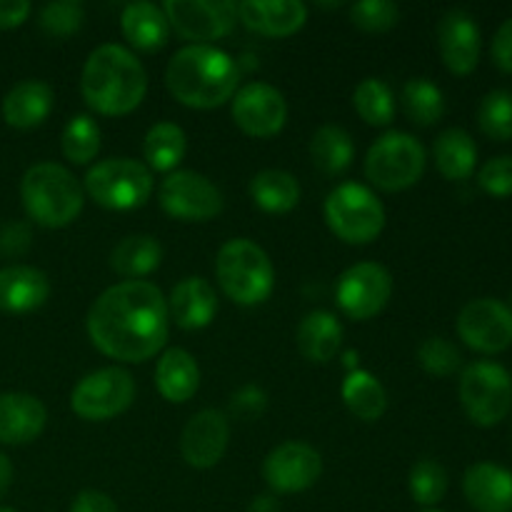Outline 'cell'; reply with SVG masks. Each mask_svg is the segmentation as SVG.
Segmentation results:
<instances>
[{
    "instance_id": "5b68a950",
    "label": "cell",
    "mask_w": 512,
    "mask_h": 512,
    "mask_svg": "<svg viewBox=\"0 0 512 512\" xmlns=\"http://www.w3.org/2000/svg\"><path fill=\"white\" fill-rule=\"evenodd\" d=\"M215 275L233 303L258 305L270 298L275 285V270L268 253L248 238H235L220 248L215 258Z\"/></svg>"
},
{
    "instance_id": "7dc6e473",
    "label": "cell",
    "mask_w": 512,
    "mask_h": 512,
    "mask_svg": "<svg viewBox=\"0 0 512 512\" xmlns=\"http://www.w3.org/2000/svg\"><path fill=\"white\" fill-rule=\"evenodd\" d=\"M30 10H33V5L28 0H0V28H18L28 20Z\"/></svg>"
},
{
    "instance_id": "8992f818",
    "label": "cell",
    "mask_w": 512,
    "mask_h": 512,
    "mask_svg": "<svg viewBox=\"0 0 512 512\" xmlns=\"http://www.w3.org/2000/svg\"><path fill=\"white\" fill-rule=\"evenodd\" d=\"M325 220L340 240L363 245L383 233L385 208L365 185L343 183L325 200Z\"/></svg>"
},
{
    "instance_id": "816d5d0a",
    "label": "cell",
    "mask_w": 512,
    "mask_h": 512,
    "mask_svg": "<svg viewBox=\"0 0 512 512\" xmlns=\"http://www.w3.org/2000/svg\"><path fill=\"white\" fill-rule=\"evenodd\" d=\"M423 512H443V510H435V508H430V510H423Z\"/></svg>"
},
{
    "instance_id": "7402d4cb",
    "label": "cell",
    "mask_w": 512,
    "mask_h": 512,
    "mask_svg": "<svg viewBox=\"0 0 512 512\" xmlns=\"http://www.w3.org/2000/svg\"><path fill=\"white\" fill-rule=\"evenodd\" d=\"M463 493L478 512H512V473L495 463L470 465Z\"/></svg>"
},
{
    "instance_id": "ab89813d",
    "label": "cell",
    "mask_w": 512,
    "mask_h": 512,
    "mask_svg": "<svg viewBox=\"0 0 512 512\" xmlns=\"http://www.w3.org/2000/svg\"><path fill=\"white\" fill-rule=\"evenodd\" d=\"M418 360H420V368L425 373L435 375V378H448L453 375L455 370L463 365V355L460 350L455 348L450 340L445 338H428L423 345L418 348Z\"/></svg>"
},
{
    "instance_id": "484cf974",
    "label": "cell",
    "mask_w": 512,
    "mask_h": 512,
    "mask_svg": "<svg viewBox=\"0 0 512 512\" xmlns=\"http://www.w3.org/2000/svg\"><path fill=\"white\" fill-rule=\"evenodd\" d=\"M120 28H123L125 40L138 50H158L168 43L170 23L165 18L163 8L148 0H135L125 5L120 15Z\"/></svg>"
},
{
    "instance_id": "ffe728a7",
    "label": "cell",
    "mask_w": 512,
    "mask_h": 512,
    "mask_svg": "<svg viewBox=\"0 0 512 512\" xmlns=\"http://www.w3.org/2000/svg\"><path fill=\"white\" fill-rule=\"evenodd\" d=\"M50 298V280L43 270L30 265L0 268V310L23 315L38 310Z\"/></svg>"
},
{
    "instance_id": "f1b7e54d",
    "label": "cell",
    "mask_w": 512,
    "mask_h": 512,
    "mask_svg": "<svg viewBox=\"0 0 512 512\" xmlns=\"http://www.w3.org/2000/svg\"><path fill=\"white\" fill-rule=\"evenodd\" d=\"M478 163V145L465 130H443L435 140V165L448 180H465Z\"/></svg>"
},
{
    "instance_id": "83f0119b",
    "label": "cell",
    "mask_w": 512,
    "mask_h": 512,
    "mask_svg": "<svg viewBox=\"0 0 512 512\" xmlns=\"http://www.w3.org/2000/svg\"><path fill=\"white\" fill-rule=\"evenodd\" d=\"M160 260H163V248L153 235H128L115 245L110 268L123 278L138 280L153 273Z\"/></svg>"
},
{
    "instance_id": "ba28073f",
    "label": "cell",
    "mask_w": 512,
    "mask_h": 512,
    "mask_svg": "<svg viewBox=\"0 0 512 512\" xmlns=\"http://www.w3.org/2000/svg\"><path fill=\"white\" fill-rule=\"evenodd\" d=\"M425 170V148L408 133H385L365 155V175L370 183L388 193L410 188Z\"/></svg>"
},
{
    "instance_id": "b9f144b4",
    "label": "cell",
    "mask_w": 512,
    "mask_h": 512,
    "mask_svg": "<svg viewBox=\"0 0 512 512\" xmlns=\"http://www.w3.org/2000/svg\"><path fill=\"white\" fill-rule=\"evenodd\" d=\"M478 183L485 193L498 195H512V155H498V158H490L488 163L480 168Z\"/></svg>"
},
{
    "instance_id": "9c48e42d",
    "label": "cell",
    "mask_w": 512,
    "mask_h": 512,
    "mask_svg": "<svg viewBox=\"0 0 512 512\" xmlns=\"http://www.w3.org/2000/svg\"><path fill=\"white\" fill-rule=\"evenodd\" d=\"M460 403L475 425L493 428L512 408V375L490 360L470 363L460 375Z\"/></svg>"
},
{
    "instance_id": "f35d334b",
    "label": "cell",
    "mask_w": 512,
    "mask_h": 512,
    "mask_svg": "<svg viewBox=\"0 0 512 512\" xmlns=\"http://www.w3.org/2000/svg\"><path fill=\"white\" fill-rule=\"evenodd\" d=\"M85 20V8L78 0H53L38 13L40 28L53 38H68L78 33Z\"/></svg>"
},
{
    "instance_id": "836d02e7",
    "label": "cell",
    "mask_w": 512,
    "mask_h": 512,
    "mask_svg": "<svg viewBox=\"0 0 512 512\" xmlns=\"http://www.w3.org/2000/svg\"><path fill=\"white\" fill-rule=\"evenodd\" d=\"M403 105L408 118L418 125L438 123L445 113L443 90L428 78H413L405 83Z\"/></svg>"
},
{
    "instance_id": "4dcf8cb0",
    "label": "cell",
    "mask_w": 512,
    "mask_h": 512,
    "mask_svg": "<svg viewBox=\"0 0 512 512\" xmlns=\"http://www.w3.org/2000/svg\"><path fill=\"white\" fill-rule=\"evenodd\" d=\"M343 400L355 418L375 423L388 408V395L380 380L365 370H350L343 383Z\"/></svg>"
},
{
    "instance_id": "d590c367",
    "label": "cell",
    "mask_w": 512,
    "mask_h": 512,
    "mask_svg": "<svg viewBox=\"0 0 512 512\" xmlns=\"http://www.w3.org/2000/svg\"><path fill=\"white\" fill-rule=\"evenodd\" d=\"M63 155L75 165H85L98 155L100 128L90 115H75L63 130Z\"/></svg>"
},
{
    "instance_id": "9a60e30c",
    "label": "cell",
    "mask_w": 512,
    "mask_h": 512,
    "mask_svg": "<svg viewBox=\"0 0 512 512\" xmlns=\"http://www.w3.org/2000/svg\"><path fill=\"white\" fill-rule=\"evenodd\" d=\"M320 473H323L320 453L310 448L308 443H298V440H288V443L270 450L263 463L265 483L270 485V490L285 495L313 488Z\"/></svg>"
},
{
    "instance_id": "6da1fadb",
    "label": "cell",
    "mask_w": 512,
    "mask_h": 512,
    "mask_svg": "<svg viewBox=\"0 0 512 512\" xmlns=\"http://www.w3.org/2000/svg\"><path fill=\"white\" fill-rule=\"evenodd\" d=\"M168 300L153 283L125 280L105 290L88 313V335L113 360L143 363L168 340Z\"/></svg>"
},
{
    "instance_id": "681fc988",
    "label": "cell",
    "mask_w": 512,
    "mask_h": 512,
    "mask_svg": "<svg viewBox=\"0 0 512 512\" xmlns=\"http://www.w3.org/2000/svg\"><path fill=\"white\" fill-rule=\"evenodd\" d=\"M248 512H280V503L273 498V495H260L250 503Z\"/></svg>"
},
{
    "instance_id": "f546056e",
    "label": "cell",
    "mask_w": 512,
    "mask_h": 512,
    "mask_svg": "<svg viewBox=\"0 0 512 512\" xmlns=\"http://www.w3.org/2000/svg\"><path fill=\"white\" fill-rule=\"evenodd\" d=\"M250 195L265 213H290L300 203V183L285 170H260L250 180Z\"/></svg>"
},
{
    "instance_id": "d6a6232c",
    "label": "cell",
    "mask_w": 512,
    "mask_h": 512,
    "mask_svg": "<svg viewBox=\"0 0 512 512\" xmlns=\"http://www.w3.org/2000/svg\"><path fill=\"white\" fill-rule=\"evenodd\" d=\"M188 140L180 125L155 123L143 140V155L148 165L158 173H173L175 165L183 160Z\"/></svg>"
},
{
    "instance_id": "e575fe53",
    "label": "cell",
    "mask_w": 512,
    "mask_h": 512,
    "mask_svg": "<svg viewBox=\"0 0 512 512\" xmlns=\"http://www.w3.org/2000/svg\"><path fill=\"white\" fill-rule=\"evenodd\" d=\"M353 105L368 125H388L395 115V100L388 85L378 78H365L353 93Z\"/></svg>"
},
{
    "instance_id": "f907efd6",
    "label": "cell",
    "mask_w": 512,
    "mask_h": 512,
    "mask_svg": "<svg viewBox=\"0 0 512 512\" xmlns=\"http://www.w3.org/2000/svg\"><path fill=\"white\" fill-rule=\"evenodd\" d=\"M0 512H15L13 508H0Z\"/></svg>"
},
{
    "instance_id": "1f68e13d",
    "label": "cell",
    "mask_w": 512,
    "mask_h": 512,
    "mask_svg": "<svg viewBox=\"0 0 512 512\" xmlns=\"http://www.w3.org/2000/svg\"><path fill=\"white\" fill-rule=\"evenodd\" d=\"M310 155H313L315 168L323 170L325 175H340L353 163V138L340 125H323L315 130L310 140Z\"/></svg>"
},
{
    "instance_id": "30bf717a",
    "label": "cell",
    "mask_w": 512,
    "mask_h": 512,
    "mask_svg": "<svg viewBox=\"0 0 512 512\" xmlns=\"http://www.w3.org/2000/svg\"><path fill=\"white\" fill-rule=\"evenodd\" d=\"M135 400V380L123 368H103L85 375L70 395V408L83 420H110Z\"/></svg>"
},
{
    "instance_id": "d4e9b609",
    "label": "cell",
    "mask_w": 512,
    "mask_h": 512,
    "mask_svg": "<svg viewBox=\"0 0 512 512\" xmlns=\"http://www.w3.org/2000/svg\"><path fill=\"white\" fill-rule=\"evenodd\" d=\"M155 385L168 403H188L200 385V368L183 348H170L155 368Z\"/></svg>"
},
{
    "instance_id": "4fadbf2b",
    "label": "cell",
    "mask_w": 512,
    "mask_h": 512,
    "mask_svg": "<svg viewBox=\"0 0 512 512\" xmlns=\"http://www.w3.org/2000/svg\"><path fill=\"white\" fill-rule=\"evenodd\" d=\"M170 28L188 40L225 38L238 23V3L230 0H168L163 5Z\"/></svg>"
},
{
    "instance_id": "2e32d148",
    "label": "cell",
    "mask_w": 512,
    "mask_h": 512,
    "mask_svg": "<svg viewBox=\"0 0 512 512\" xmlns=\"http://www.w3.org/2000/svg\"><path fill=\"white\" fill-rule=\"evenodd\" d=\"M233 120L243 133L253 138H273L288 120V103L273 85L250 83L235 95Z\"/></svg>"
},
{
    "instance_id": "d6986e66",
    "label": "cell",
    "mask_w": 512,
    "mask_h": 512,
    "mask_svg": "<svg viewBox=\"0 0 512 512\" xmlns=\"http://www.w3.org/2000/svg\"><path fill=\"white\" fill-rule=\"evenodd\" d=\"M238 20L255 33L288 38L308 20V8L300 0H245L238 3Z\"/></svg>"
},
{
    "instance_id": "f6af8a7d",
    "label": "cell",
    "mask_w": 512,
    "mask_h": 512,
    "mask_svg": "<svg viewBox=\"0 0 512 512\" xmlns=\"http://www.w3.org/2000/svg\"><path fill=\"white\" fill-rule=\"evenodd\" d=\"M70 512H118V505L110 495L100 493V490H83L75 495Z\"/></svg>"
},
{
    "instance_id": "e0dca14e",
    "label": "cell",
    "mask_w": 512,
    "mask_h": 512,
    "mask_svg": "<svg viewBox=\"0 0 512 512\" xmlns=\"http://www.w3.org/2000/svg\"><path fill=\"white\" fill-rule=\"evenodd\" d=\"M230 440V423L220 410H200L180 435V453L190 468L208 470L223 460Z\"/></svg>"
},
{
    "instance_id": "277c9868",
    "label": "cell",
    "mask_w": 512,
    "mask_h": 512,
    "mask_svg": "<svg viewBox=\"0 0 512 512\" xmlns=\"http://www.w3.org/2000/svg\"><path fill=\"white\" fill-rule=\"evenodd\" d=\"M25 213L43 228H65L83 210V188L68 168L58 163H38L20 180Z\"/></svg>"
},
{
    "instance_id": "ee69618b",
    "label": "cell",
    "mask_w": 512,
    "mask_h": 512,
    "mask_svg": "<svg viewBox=\"0 0 512 512\" xmlns=\"http://www.w3.org/2000/svg\"><path fill=\"white\" fill-rule=\"evenodd\" d=\"M30 225L23 220H10L0 225V255L3 258H20L30 248Z\"/></svg>"
},
{
    "instance_id": "7bdbcfd3",
    "label": "cell",
    "mask_w": 512,
    "mask_h": 512,
    "mask_svg": "<svg viewBox=\"0 0 512 512\" xmlns=\"http://www.w3.org/2000/svg\"><path fill=\"white\" fill-rule=\"evenodd\" d=\"M268 395L258 385H245L230 398V413L238 420H258L265 413Z\"/></svg>"
},
{
    "instance_id": "7a4b0ae2",
    "label": "cell",
    "mask_w": 512,
    "mask_h": 512,
    "mask_svg": "<svg viewBox=\"0 0 512 512\" xmlns=\"http://www.w3.org/2000/svg\"><path fill=\"white\" fill-rule=\"evenodd\" d=\"M240 83L238 63L213 45H188L170 58L165 85L188 108L210 110L235 95Z\"/></svg>"
},
{
    "instance_id": "8fae6325",
    "label": "cell",
    "mask_w": 512,
    "mask_h": 512,
    "mask_svg": "<svg viewBox=\"0 0 512 512\" xmlns=\"http://www.w3.org/2000/svg\"><path fill=\"white\" fill-rule=\"evenodd\" d=\"M163 210L185 223H203L223 210V193L195 170H173L158 190Z\"/></svg>"
},
{
    "instance_id": "3957f363",
    "label": "cell",
    "mask_w": 512,
    "mask_h": 512,
    "mask_svg": "<svg viewBox=\"0 0 512 512\" xmlns=\"http://www.w3.org/2000/svg\"><path fill=\"white\" fill-rule=\"evenodd\" d=\"M85 103L103 115H128L143 103L148 75L140 60L123 45H100L85 60L80 75Z\"/></svg>"
},
{
    "instance_id": "cb8c5ba5",
    "label": "cell",
    "mask_w": 512,
    "mask_h": 512,
    "mask_svg": "<svg viewBox=\"0 0 512 512\" xmlns=\"http://www.w3.org/2000/svg\"><path fill=\"white\" fill-rule=\"evenodd\" d=\"M53 110V88L43 80H23L3 98V118L10 128L30 130Z\"/></svg>"
},
{
    "instance_id": "60d3db41",
    "label": "cell",
    "mask_w": 512,
    "mask_h": 512,
    "mask_svg": "<svg viewBox=\"0 0 512 512\" xmlns=\"http://www.w3.org/2000/svg\"><path fill=\"white\" fill-rule=\"evenodd\" d=\"M400 18V8L390 0H363L350 8V20L365 33H385Z\"/></svg>"
},
{
    "instance_id": "ac0fdd59",
    "label": "cell",
    "mask_w": 512,
    "mask_h": 512,
    "mask_svg": "<svg viewBox=\"0 0 512 512\" xmlns=\"http://www.w3.org/2000/svg\"><path fill=\"white\" fill-rule=\"evenodd\" d=\"M438 48L450 73H473L480 60V28L468 10L453 8L440 18Z\"/></svg>"
},
{
    "instance_id": "52a82bcc",
    "label": "cell",
    "mask_w": 512,
    "mask_h": 512,
    "mask_svg": "<svg viewBox=\"0 0 512 512\" xmlns=\"http://www.w3.org/2000/svg\"><path fill=\"white\" fill-rule=\"evenodd\" d=\"M85 190L103 208L133 210L153 195V175L138 160L108 158L88 170Z\"/></svg>"
},
{
    "instance_id": "74e56055",
    "label": "cell",
    "mask_w": 512,
    "mask_h": 512,
    "mask_svg": "<svg viewBox=\"0 0 512 512\" xmlns=\"http://www.w3.org/2000/svg\"><path fill=\"white\" fill-rule=\"evenodd\" d=\"M408 488L415 503L433 508L448 493V473H445V468L438 460H420L410 470Z\"/></svg>"
},
{
    "instance_id": "44dd1931",
    "label": "cell",
    "mask_w": 512,
    "mask_h": 512,
    "mask_svg": "<svg viewBox=\"0 0 512 512\" xmlns=\"http://www.w3.org/2000/svg\"><path fill=\"white\" fill-rule=\"evenodd\" d=\"M45 420H48V410L35 395H0V443L3 445L30 443L43 433Z\"/></svg>"
},
{
    "instance_id": "8d00e7d4",
    "label": "cell",
    "mask_w": 512,
    "mask_h": 512,
    "mask_svg": "<svg viewBox=\"0 0 512 512\" xmlns=\"http://www.w3.org/2000/svg\"><path fill=\"white\" fill-rule=\"evenodd\" d=\"M478 125L488 138L510 140L512 138V90H490L478 108Z\"/></svg>"
},
{
    "instance_id": "4316f807",
    "label": "cell",
    "mask_w": 512,
    "mask_h": 512,
    "mask_svg": "<svg viewBox=\"0 0 512 512\" xmlns=\"http://www.w3.org/2000/svg\"><path fill=\"white\" fill-rule=\"evenodd\" d=\"M298 348L313 363H328L343 345V325L328 310H313L298 325Z\"/></svg>"
},
{
    "instance_id": "7c38bea8",
    "label": "cell",
    "mask_w": 512,
    "mask_h": 512,
    "mask_svg": "<svg viewBox=\"0 0 512 512\" xmlns=\"http://www.w3.org/2000/svg\"><path fill=\"white\" fill-rule=\"evenodd\" d=\"M393 278L378 263H358L345 270L335 288L340 310L353 320H370L388 305Z\"/></svg>"
},
{
    "instance_id": "c3c4849f",
    "label": "cell",
    "mask_w": 512,
    "mask_h": 512,
    "mask_svg": "<svg viewBox=\"0 0 512 512\" xmlns=\"http://www.w3.org/2000/svg\"><path fill=\"white\" fill-rule=\"evenodd\" d=\"M10 483H13V463H10L8 455L0 453V500L10 490Z\"/></svg>"
},
{
    "instance_id": "bcb514c9",
    "label": "cell",
    "mask_w": 512,
    "mask_h": 512,
    "mask_svg": "<svg viewBox=\"0 0 512 512\" xmlns=\"http://www.w3.org/2000/svg\"><path fill=\"white\" fill-rule=\"evenodd\" d=\"M493 60L505 73H512V18L505 20L493 38Z\"/></svg>"
},
{
    "instance_id": "5bb4252c",
    "label": "cell",
    "mask_w": 512,
    "mask_h": 512,
    "mask_svg": "<svg viewBox=\"0 0 512 512\" xmlns=\"http://www.w3.org/2000/svg\"><path fill=\"white\" fill-rule=\"evenodd\" d=\"M458 335L478 353H503L512 345V308L495 298L470 300L458 315Z\"/></svg>"
},
{
    "instance_id": "f5cc1de1",
    "label": "cell",
    "mask_w": 512,
    "mask_h": 512,
    "mask_svg": "<svg viewBox=\"0 0 512 512\" xmlns=\"http://www.w3.org/2000/svg\"><path fill=\"white\" fill-rule=\"evenodd\" d=\"M510 300H512V295H510Z\"/></svg>"
},
{
    "instance_id": "603a6c76",
    "label": "cell",
    "mask_w": 512,
    "mask_h": 512,
    "mask_svg": "<svg viewBox=\"0 0 512 512\" xmlns=\"http://www.w3.org/2000/svg\"><path fill=\"white\" fill-rule=\"evenodd\" d=\"M218 313V295L203 278H185L168 298V315L183 330H200Z\"/></svg>"
}]
</instances>
